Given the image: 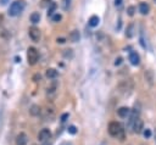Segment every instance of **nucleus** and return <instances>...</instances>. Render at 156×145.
<instances>
[{"label":"nucleus","instance_id":"obj_13","mask_svg":"<svg viewBox=\"0 0 156 145\" xmlns=\"http://www.w3.org/2000/svg\"><path fill=\"white\" fill-rule=\"evenodd\" d=\"M56 7H57L56 2H50V4H49V7H48V17H52V16L55 15Z\"/></svg>","mask_w":156,"mask_h":145},{"label":"nucleus","instance_id":"obj_22","mask_svg":"<svg viewBox=\"0 0 156 145\" xmlns=\"http://www.w3.org/2000/svg\"><path fill=\"white\" fill-rule=\"evenodd\" d=\"M127 12H128V15H129V16H133V15H134V12H135V7H134V6H128Z\"/></svg>","mask_w":156,"mask_h":145},{"label":"nucleus","instance_id":"obj_15","mask_svg":"<svg viewBox=\"0 0 156 145\" xmlns=\"http://www.w3.org/2000/svg\"><path fill=\"white\" fill-rule=\"evenodd\" d=\"M99 22H100V18H99L96 15H94V16H91V17L89 18V26H90V27H96V26L99 24Z\"/></svg>","mask_w":156,"mask_h":145},{"label":"nucleus","instance_id":"obj_21","mask_svg":"<svg viewBox=\"0 0 156 145\" xmlns=\"http://www.w3.org/2000/svg\"><path fill=\"white\" fill-rule=\"evenodd\" d=\"M51 18H52V21H54V22H58V21H61L62 16H61V15H60V13L57 12V13H55V15H54V16H52Z\"/></svg>","mask_w":156,"mask_h":145},{"label":"nucleus","instance_id":"obj_16","mask_svg":"<svg viewBox=\"0 0 156 145\" xmlns=\"http://www.w3.org/2000/svg\"><path fill=\"white\" fill-rule=\"evenodd\" d=\"M29 19H30V22L32 23H38L39 21H40V13L39 12H33L30 16H29Z\"/></svg>","mask_w":156,"mask_h":145},{"label":"nucleus","instance_id":"obj_8","mask_svg":"<svg viewBox=\"0 0 156 145\" xmlns=\"http://www.w3.org/2000/svg\"><path fill=\"white\" fill-rule=\"evenodd\" d=\"M129 61H130V63L133 66H138L140 63V56L135 51H130V54H129Z\"/></svg>","mask_w":156,"mask_h":145},{"label":"nucleus","instance_id":"obj_1","mask_svg":"<svg viewBox=\"0 0 156 145\" xmlns=\"http://www.w3.org/2000/svg\"><path fill=\"white\" fill-rule=\"evenodd\" d=\"M107 130H108V134L111 136H117V138H121L119 140H123V138H124V130H123L121 123L115 122V121L113 122H110Z\"/></svg>","mask_w":156,"mask_h":145},{"label":"nucleus","instance_id":"obj_17","mask_svg":"<svg viewBox=\"0 0 156 145\" xmlns=\"http://www.w3.org/2000/svg\"><path fill=\"white\" fill-rule=\"evenodd\" d=\"M134 35V24L130 23L128 27H127V30H126V37L127 38H132Z\"/></svg>","mask_w":156,"mask_h":145},{"label":"nucleus","instance_id":"obj_29","mask_svg":"<svg viewBox=\"0 0 156 145\" xmlns=\"http://www.w3.org/2000/svg\"><path fill=\"white\" fill-rule=\"evenodd\" d=\"M9 2V0H0V4L1 5H5V4H7Z\"/></svg>","mask_w":156,"mask_h":145},{"label":"nucleus","instance_id":"obj_33","mask_svg":"<svg viewBox=\"0 0 156 145\" xmlns=\"http://www.w3.org/2000/svg\"><path fill=\"white\" fill-rule=\"evenodd\" d=\"M154 1H155V2H156V0H154Z\"/></svg>","mask_w":156,"mask_h":145},{"label":"nucleus","instance_id":"obj_3","mask_svg":"<svg viewBox=\"0 0 156 145\" xmlns=\"http://www.w3.org/2000/svg\"><path fill=\"white\" fill-rule=\"evenodd\" d=\"M39 60V52L33 46H29L28 50H27V61H28V65L30 66H34Z\"/></svg>","mask_w":156,"mask_h":145},{"label":"nucleus","instance_id":"obj_24","mask_svg":"<svg viewBox=\"0 0 156 145\" xmlns=\"http://www.w3.org/2000/svg\"><path fill=\"white\" fill-rule=\"evenodd\" d=\"M67 118H68V113H63V115L61 116V122H65Z\"/></svg>","mask_w":156,"mask_h":145},{"label":"nucleus","instance_id":"obj_25","mask_svg":"<svg viewBox=\"0 0 156 145\" xmlns=\"http://www.w3.org/2000/svg\"><path fill=\"white\" fill-rule=\"evenodd\" d=\"M40 78H41V76H40V74H35V76L33 77L34 82H39V80H40Z\"/></svg>","mask_w":156,"mask_h":145},{"label":"nucleus","instance_id":"obj_19","mask_svg":"<svg viewBox=\"0 0 156 145\" xmlns=\"http://www.w3.org/2000/svg\"><path fill=\"white\" fill-rule=\"evenodd\" d=\"M71 5V0H62V9L63 10H67Z\"/></svg>","mask_w":156,"mask_h":145},{"label":"nucleus","instance_id":"obj_18","mask_svg":"<svg viewBox=\"0 0 156 145\" xmlns=\"http://www.w3.org/2000/svg\"><path fill=\"white\" fill-rule=\"evenodd\" d=\"M29 113H30L32 116H38V115L40 113V107H39L38 105H33V106L29 108Z\"/></svg>","mask_w":156,"mask_h":145},{"label":"nucleus","instance_id":"obj_4","mask_svg":"<svg viewBox=\"0 0 156 145\" xmlns=\"http://www.w3.org/2000/svg\"><path fill=\"white\" fill-rule=\"evenodd\" d=\"M28 34H29V38L34 41V43H38L39 40H40V37H41V34H40V30H39V28H37V27H30L29 28V30H28Z\"/></svg>","mask_w":156,"mask_h":145},{"label":"nucleus","instance_id":"obj_2","mask_svg":"<svg viewBox=\"0 0 156 145\" xmlns=\"http://www.w3.org/2000/svg\"><path fill=\"white\" fill-rule=\"evenodd\" d=\"M24 7H26V2L23 0H16L10 5L9 15L12 16V17H16L24 10Z\"/></svg>","mask_w":156,"mask_h":145},{"label":"nucleus","instance_id":"obj_20","mask_svg":"<svg viewBox=\"0 0 156 145\" xmlns=\"http://www.w3.org/2000/svg\"><path fill=\"white\" fill-rule=\"evenodd\" d=\"M67 130H68L69 134H76V133H77V128H76V126H68Z\"/></svg>","mask_w":156,"mask_h":145},{"label":"nucleus","instance_id":"obj_30","mask_svg":"<svg viewBox=\"0 0 156 145\" xmlns=\"http://www.w3.org/2000/svg\"><path fill=\"white\" fill-rule=\"evenodd\" d=\"M15 60H16V62H20V61H21V57H16Z\"/></svg>","mask_w":156,"mask_h":145},{"label":"nucleus","instance_id":"obj_32","mask_svg":"<svg viewBox=\"0 0 156 145\" xmlns=\"http://www.w3.org/2000/svg\"><path fill=\"white\" fill-rule=\"evenodd\" d=\"M44 145H50V143H46V144H44Z\"/></svg>","mask_w":156,"mask_h":145},{"label":"nucleus","instance_id":"obj_28","mask_svg":"<svg viewBox=\"0 0 156 145\" xmlns=\"http://www.w3.org/2000/svg\"><path fill=\"white\" fill-rule=\"evenodd\" d=\"M57 43H61L62 44V43H65V39L63 38H57Z\"/></svg>","mask_w":156,"mask_h":145},{"label":"nucleus","instance_id":"obj_26","mask_svg":"<svg viewBox=\"0 0 156 145\" xmlns=\"http://www.w3.org/2000/svg\"><path fill=\"white\" fill-rule=\"evenodd\" d=\"M121 62H122V57H118V58H116L115 65H116V66H118V65H121Z\"/></svg>","mask_w":156,"mask_h":145},{"label":"nucleus","instance_id":"obj_23","mask_svg":"<svg viewBox=\"0 0 156 145\" xmlns=\"http://www.w3.org/2000/svg\"><path fill=\"white\" fill-rule=\"evenodd\" d=\"M143 134H144V136H145V138H150V136H151V130L146 128V129H144Z\"/></svg>","mask_w":156,"mask_h":145},{"label":"nucleus","instance_id":"obj_31","mask_svg":"<svg viewBox=\"0 0 156 145\" xmlns=\"http://www.w3.org/2000/svg\"><path fill=\"white\" fill-rule=\"evenodd\" d=\"M1 21H2V15H0V24H1Z\"/></svg>","mask_w":156,"mask_h":145},{"label":"nucleus","instance_id":"obj_9","mask_svg":"<svg viewBox=\"0 0 156 145\" xmlns=\"http://www.w3.org/2000/svg\"><path fill=\"white\" fill-rule=\"evenodd\" d=\"M117 115L121 117V118H127L129 115H130V108L129 107H126V106H122L117 110Z\"/></svg>","mask_w":156,"mask_h":145},{"label":"nucleus","instance_id":"obj_5","mask_svg":"<svg viewBox=\"0 0 156 145\" xmlns=\"http://www.w3.org/2000/svg\"><path fill=\"white\" fill-rule=\"evenodd\" d=\"M38 138H39V140L43 141V143L49 141V139L51 138V132H50V129H48V128L41 129V130L39 132V134H38Z\"/></svg>","mask_w":156,"mask_h":145},{"label":"nucleus","instance_id":"obj_10","mask_svg":"<svg viewBox=\"0 0 156 145\" xmlns=\"http://www.w3.org/2000/svg\"><path fill=\"white\" fill-rule=\"evenodd\" d=\"M27 143H28V138L24 133H20L16 136V144L17 145H27Z\"/></svg>","mask_w":156,"mask_h":145},{"label":"nucleus","instance_id":"obj_27","mask_svg":"<svg viewBox=\"0 0 156 145\" xmlns=\"http://www.w3.org/2000/svg\"><path fill=\"white\" fill-rule=\"evenodd\" d=\"M115 5H116V6H118V7H119V6H121V5H122V0H115Z\"/></svg>","mask_w":156,"mask_h":145},{"label":"nucleus","instance_id":"obj_11","mask_svg":"<svg viewBox=\"0 0 156 145\" xmlns=\"http://www.w3.org/2000/svg\"><path fill=\"white\" fill-rule=\"evenodd\" d=\"M68 39H69L72 43H77V41H79V39H80V34H79V32H78L77 29H73V30L69 33Z\"/></svg>","mask_w":156,"mask_h":145},{"label":"nucleus","instance_id":"obj_12","mask_svg":"<svg viewBox=\"0 0 156 145\" xmlns=\"http://www.w3.org/2000/svg\"><path fill=\"white\" fill-rule=\"evenodd\" d=\"M139 11H140L141 15H147L149 11H150V6H149V4L141 1V2L139 4Z\"/></svg>","mask_w":156,"mask_h":145},{"label":"nucleus","instance_id":"obj_14","mask_svg":"<svg viewBox=\"0 0 156 145\" xmlns=\"http://www.w3.org/2000/svg\"><path fill=\"white\" fill-rule=\"evenodd\" d=\"M45 74H46L48 78H50V79H55V78L57 77V71H56L55 68H48Z\"/></svg>","mask_w":156,"mask_h":145},{"label":"nucleus","instance_id":"obj_6","mask_svg":"<svg viewBox=\"0 0 156 145\" xmlns=\"http://www.w3.org/2000/svg\"><path fill=\"white\" fill-rule=\"evenodd\" d=\"M132 129H133V132L134 133H141L143 132V129H144V122L138 117L134 122H133V126H132Z\"/></svg>","mask_w":156,"mask_h":145},{"label":"nucleus","instance_id":"obj_7","mask_svg":"<svg viewBox=\"0 0 156 145\" xmlns=\"http://www.w3.org/2000/svg\"><path fill=\"white\" fill-rule=\"evenodd\" d=\"M119 90L122 91V93H129L130 90H132V88H133V84H132V82L130 80H124V82H122L121 84H119Z\"/></svg>","mask_w":156,"mask_h":145}]
</instances>
